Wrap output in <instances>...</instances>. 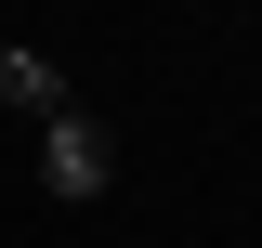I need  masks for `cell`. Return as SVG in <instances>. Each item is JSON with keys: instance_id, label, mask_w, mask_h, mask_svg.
<instances>
[{"instance_id": "cell-1", "label": "cell", "mask_w": 262, "mask_h": 248, "mask_svg": "<svg viewBox=\"0 0 262 248\" xmlns=\"http://www.w3.org/2000/svg\"><path fill=\"white\" fill-rule=\"evenodd\" d=\"M39 196H53V209H92V196H118V131L92 118V105H79V118H53L39 131Z\"/></svg>"}, {"instance_id": "cell-2", "label": "cell", "mask_w": 262, "mask_h": 248, "mask_svg": "<svg viewBox=\"0 0 262 248\" xmlns=\"http://www.w3.org/2000/svg\"><path fill=\"white\" fill-rule=\"evenodd\" d=\"M0 105L27 131H53V118H79V92H66V65L39 53V39H0Z\"/></svg>"}]
</instances>
